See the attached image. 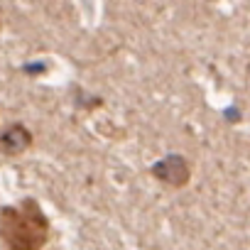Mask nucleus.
Listing matches in <instances>:
<instances>
[{
  "mask_svg": "<svg viewBox=\"0 0 250 250\" xmlns=\"http://www.w3.org/2000/svg\"><path fill=\"white\" fill-rule=\"evenodd\" d=\"M150 172H152L157 179H162L165 184H172V187H177V189L184 187V184L189 182V174H191L187 160L179 157V155H169V157H165V160L157 162Z\"/></svg>",
  "mask_w": 250,
  "mask_h": 250,
  "instance_id": "obj_2",
  "label": "nucleus"
},
{
  "mask_svg": "<svg viewBox=\"0 0 250 250\" xmlns=\"http://www.w3.org/2000/svg\"><path fill=\"white\" fill-rule=\"evenodd\" d=\"M32 135L22 128V125H13L10 130H5V135L0 138V145H3L5 152H22L25 147H30Z\"/></svg>",
  "mask_w": 250,
  "mask_h": 250,
  "instance_id": "obj_3",
  "label": "nucleus"
},
{
  "mask_svg": "<svg viewBox=\"0 0 250 250\" xmlns=\"http://www.w3.org/2000/svg\"><path fill=\"white\" fill-rule=\"evenodd\" d=\"M3 235L13 248H42L49 238V221L35 201L3 211Z\"/></svg>",
  "mask_w": 250,
  "mask_h": 250,
  "instance_id": "obj_1",
  "label": "nucleus"
}]
</instances>
